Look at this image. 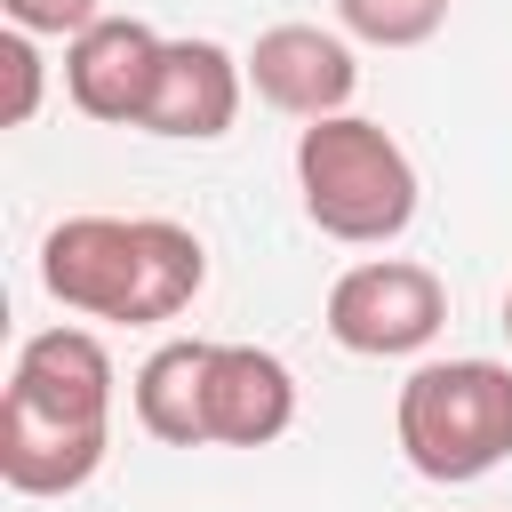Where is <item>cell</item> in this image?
I'll use <instances>...</instances> for the list:
<instances>
[{
    "label": "cell",
    "mask_w": 512,
    "mask_h": 512,
    "mask_svg": "<svg viewBox=\"0 0 512 512\" xmlns=\"http://www.w3.org/2000/svg\"><path fill=\"white\" fill-rule=\"evenodd\" d=\"M240 88H248V64H240L224 40H168L144 128H152V136L208 144V136H224V128L240 120Z\"/></svg>",
    "instance_id": "obj_8"
},
{
    "label": "cell",
    "mask_w": 512,
    "mask_h": 512,
    "mask_svg": "<svg viewBox=\"0 0 512 512\" xmlns=\"http://www.w3.org/2000/svg\"><path fill=\"white\" fill-rule=\"evenodd\" d=\"M336 16L368 48H424L448 24V0H336Z\"/></svg>",
    "instance_id": "obj_11"
},
{
    "label": "cell",
    "mask_w": 512,
    "mask_h": 512,
    "mask_svg": "<svg viewBox=\"0 0 512 512\" xmlns=\"http://www.w3.org/2000/svg\"><path fill=\"white\" fill-rule=\"evenodd\" d=\"M40 288L64 312L160 328L208 288V248L168 216H64L40 240Z\"/></svg>",
    "instance_id": "obj_2"
},
{
    "label": "cell",
    "mask_w": 512,
    "mask_h": 512,
    "mask_svg": "<svg viewBox=\"0 0 512 512\" xmlns=\"http://www.w3.org/2000/svg\"><path fill=\"white\" fill-rule=\"evenodd\" d=\"M112 448V352L88 328L24 336L0 400V480L16 496H72Z\"/></svg>",
    "instance_id": "obj_1"
},
{
    "label": "cell",
    "mask_w": 512,
    "mask_h": 512,
    "mask_svg": "<svg viewBox=\"0 0 512 512\" xmlns=\"http://www.w3.org/2000/svg\"><path fill=\"white\" fill-rule=\"evenodd\" d=\"M296 424V376L264 344H216L208 360V440L216 448H264Z\"/></svg>",
    "instance_id": "obj_9"
},
{
    "label": "cell",
    "mask_w": 512,
    "mask_h": 512,
    "mask_svg": "<svg viewBox=\"0 0 512 512\" xmlns=\"http://www.w3.org/2000/svg\"><path fill=\"white\" fill-rule=\"evenodd\" d=\"M296 192H304V216L344 248H384L416 224V160L400 152L392 128H376L360 112L304 120Z\"/></svg>",
    "instance_id": "obj_3"
},
{
    "label": "cell",
    "mask_w": 512,
    "mask_h": 512,
    "mask_svg": "<svg viewBox=\"0 0 512 512\" xmlns=\"http://www.w3.org/2000/svg\"><path fill=\"white\" fill-rule=\"evenodd\" d=\"M0 72H8V104H0V120L24 128V120L40 112V48H32V32H8V40H0Z\"/></svg>",
    "instance_id": "obj_13"
},
{
    "label": "cell",
    "mask_w": 512,
    "mask_h": 512,
    "mask_svg": "<svg viewBox=\"0 0 512 512\" xmlns=\"http://www.w3.org/2000/svg\"><path fill=\"white\" fill-rule=\"evenodd\" d=\"M504 336H512V288H504Z\"/></svg>",
    "instance_id": "obj_14"
},
{
    "label": "cell",
    "mask_w": 512,
    "mask_h": 512,
    "mask_svg": "<svg viewBox=\"0 0 512 512\" xmlns=\"http://www.w3.org/2000/svg\"><path fill=\"white\" fill-rule=\"evenodd\" d=\"M240 64H248V88L272 112H288V120H328L360 88L352 40L344 32H320V24H272V32H256V48Z\"/></svg>",
    "instance_id": "obj_7"
},
{
    "label": "cell",
    "mask_w": 512,
    "mask_h": 512,
    "mask_svg": "<svg viewBox=\"0 0 512 512\" xmlns=\"http://www.w3.org/2000/svg\"><path fill=\"white\" fill-rule=\"evenodd\" d=\"M208 360H216V344L176 336V344H160V352L136 368L128 400H136V424H144L152 440H168V448H208Z\"/></svg>",
    "instance_id": "obj_10"
},
{
    "label": "cell",
    "mask_w": 512,
    "mask_h": 512,
    "mask_svg": "<svg viewBox=\"0 0 512 512\" xmlns=\"http://www.w3.org/2000/svg\"><path fill=\"white\" fill-rule=\"evenodd\" d=\"M440 320H448V288L408 256H368L328 288V336L360 360H408L440 336Z\"/></svg>",
    "instance_id": "obj_5"
},
{
    "label": "cell",
    "mask_w": 512,
    "mask_h": 512,
    "mask_svg": "<svg viewBox=\"0 0 512 512\" xmlns=\"http://www.w3.org/2000/svg\"><path fill=\"white\" fill-rule=\"evenodd\" d=\"M0 8H8V24L32 32V40H80V32L104 16V0H0Z\"/></svg>",
    "instance_id": "obj_12"
},
{
    "label": "cell",
    "mask_w": 512,
    "mask_h": 512,
    "mask_svg": "<svg viewBox=\"0 0 512 512\" xmlns=\"http://www.w3.org/2000/svg\"><path fill=\"white\" fill-rule=\"evenodd\" d=\"M392 432H400V456L440 488L496 472L512 456V368L504 360H424L392 400Z\"/></svg>",
    "instance_id": "obj_4"
},
{
    "label": "cell",
    "mask_w": 512,
    "mask_h": 512,
    "mask_svg": "<svg viewBox=\"0 0 512 512\" xmlns=\"http://www.w3.org/2000/svg\"><path fill=\"white\" fill-rule=\"evenodd\" d=\"M160 56H168V40H160L144 16H96L80 40H64V96H72L88 120L144 128Z\"/></svg>",
    "instance_id": "obj_6"
}]
</instances>
